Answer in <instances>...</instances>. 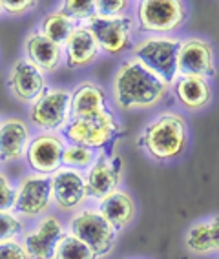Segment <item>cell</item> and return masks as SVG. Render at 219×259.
Wrapping results in <instances>:
<instances>
[{
  "instance_id": "30bf717a",
  "label": "cell",
  "mask_w": 219,
  "mask_h": 259,
  "mask_svg": "<svg viewBox=\"0 0 219 259\" xmlns=\"http://www.w3.org/2000/svg\"><path fill=\"white\" fill-rule=\"evenodd\" d=\"M66 234V225L55 213H46L26 228L20 245L29 259H55L57 246Z\"/></svg>"
},
{
  "instance_id": "7c38bea8",
  "label": "cell",
  "mask_w": 219,
  "mask_h": 259,
  "mask_svg": "<svg viewBox=\"0 0 219 259\" xmlns=\"http://www.w3.org/2000/svg\"><path fill=\"white\" fill-rule=\"evenodd\" d=\"M66 148V139L62 134L53 132H37L31 137L29 148L26 152V162L33 174L52 177L62 166V152Z\"/></svg>"
},
{
  "instance_id": "9a60e30c",
  "label": "cell",
  "mask_w": 219,
  "mask_h": 259,
  "mask_svg": "<svg viewBox=\"0 0 219 259\" xmlns=\"http://www.w3.org/2000/svg\"><path fill=\"white\" fill-rule=\"evenodd\" d=\"M53 206L64 213H75L88 203V190L84 174L61 166L52 177Z\"/></svg>"
},
{
  "instance_id": "2e32d148",
  "label": "cell",
  "mask_w": 219,
  "mask_h": 259,
  "mask_svg": "<svg viewBox=\"0 0 219 259\" xmlns=\"http://www.w3.org/2000/svg\"><path fill=\"white\" fill-rule=\"evenodd\" d=\"M101 55L103 53L94 31L86 24H79L64 46L66 66L70 70H86L90 66H94Z\"/></svg>"
},
{
  "instance_id": "52a82bcc",
  "label": "cell",
  "mask_w": 219,
  "mask_h": 259,
  "mask_svg": "<svg viewBox=\"0 0 219 259\" xmlns=\"http://www.w3.org/2000/svg\"><path fill=\"white\" fill-rule=\"evenodd\" d=\"M53 206L52 179L40 174H26L17 181L13 212L26 221H37L50 213Z\"/></svg>"
},
{
  "instance_id": "8fae6325",
  "label": "cell",
  "mask_w": 219,
  "mask_h": 259,
  "mask_svg": "<svg viewBox=\"0 0 219 259\" xmlns=\"http://www.w3.org/2000/svg\"><path fill=\"white\" fill-rule=\"evenodd\" d=\"M86 26L94 31L103 55L121 57L134 46L136 20L132 19L130 15L117 17V19L94 17Z\"/></svg>"
},
{
  "instance_id": "d6986e66",
  "label": "cell",
  "mask_w": 219,
  "mask_h": 259,
  "mask_svg": "<svg viewBox=\"0 0 219 259\" xmlns=\"http://www.w3.org/2000/svg\"><path fill=\"white\" fill-rule=\"evenodd\" d=\"M170 92L173 93L179 106L192 113L205 110L214 97L210 80L196 75H178V79L170 86Z\"/></svg>"
},
{
  "instance_id": "6da1fadb",
  "label": "cell",
  "mask_w": 219,
  "mask_h": 259,
  "mask_svg": "<svg viewBox=\"0 0 219 259\" xmlns=\"http://www.w3.org/2000/svg\"><path fill=\"white\" fill-rule=\"evenodd\" d=\"M170 93V86L157 79L134 57L119 64L112 80V99L122 111L152 110Z\"/></svg>"
},
{
  "instance_id": "ba28073f",
  "label": "cell",
  "mask_w": 219,
  "mask_h": 259,
  "mask_svg": "<svg viewBox=\"0 0 219 259\" xmlns=\"http://www.w3.org/2000/svg\"><path fill=\"white\" fill-rule=\"evenodd\" d=\"M28 119L37 132L62 134L71 119V92L64 88H50L29 106Z\"/></svg>"
},
{
  "instance_id": "603a6c76",
  "label": "cell",
  "mask_w": 219,
  "mask_h": 259,
  "mask_svg": "<svg viewBox=\"0 0 219 259\" xmlns=\"http://www.w3.org/2000/svg\"><path fill=\"white\" fill-rule=\"evenodd\" d=\"M95 157H97L95 150H90L86 146H79V144L66 143V148L62 152V166L84 174V171L94 164Z\"/></svg>"
},
{
  "instance_id": "1f68e13d",
  "label": "cell",
  "mask_w": 219,
  "mask_h": 259,
  "mask_svg": "<svg viewBox=\"0 0 219 259\" xmlns=\"http://www.w3.org/2000/svg\"><path fill=\"white\" fill-rule=\"evenodd\" d=\"M0 162H2V159H0Z\"/></svg>"
},
{
  "instance_id": "7a4b0ae2",
  "label": "cell",
  "mask_w": 219,
  "mask_h": 259,
  "mask_svg": "<svg viewBox=\"0 0 219 259\" xmlns=\"http://www.w3.org/2000/svg\"><path fill=\"white\" fill-rule=\"evenodd\" d=\"M188 144L187 119L176 111H163L141 132L137 146L157 162H168L185 153Z\"/></svg>"
},
{
  "instance_id": "484cf974",
  "label": "cell",
  "mask_w": 219,
  "mask_h": 259,
  "mask_svg": "<svg viewBox=\"0 0 219 259\" xmlns=\"http://www.w3.org/2000/svg\"><path fill=\"white\" fill-rule=\"evenodd\" d=\"M26 232V221L13 210L0 212V243L8 241H20Z\"/></svg>"
},
{
  "instance_id": "3957f363",
  "label": "cell",
  "mask_w": 219,
  "mask_h": 259,
  "mask_svg": "<svg viewBox=\"0 0 219 259\" xmlns=\"http://www.w3.org/2000/svg\"><path fill=\"white\" fill-rule=\"evenodd\" d=\"M126 134L121 120L112 111L90 119H70L62 132L66 143L86 146L95 152H112L113 144Z\"/></svg>"
},
{
  "instance_id": "44dd1931",
  "label": "cell",
  "mask_w": 219,
  "mask_h": 259,
  "mask_svg": "<svg viewBox=\"0 0 219 259\" xmlns=\"http://www.w3.org/2000/svg\"><path fill=\"white\" fill-rule=\"evenodd\" d=\"M95 208L103 213V218L106 219L117 232H122L130 227L134 219L137 215V204L132 197L130 192L119 188L106 195L104 199L95 203Z\"/></svg>"
},
{
  "instance_id": "d6a6232c",
  "label": "cell",
  "mask_w": 219,
  "mask_h": 259,
  "mask_svg": "<svg viewBox=\"0 0 219 259\" xmlns=\"http://www.w3.org/2000/svg\"><path fill=\"white\" fill-rule=\"evenodd\" d=\"M0 120H2V119H0Z\"/></svg>"
},
{
  "instance_id": "7402d4cb",
  "label": "cell",
  "mask_w": 219,
  "mask_h": 259,
  "mask_svg": "<svg viewBox=\"0 0 219 259\" xmlns=\"http://www.w3.org/2000/svg\"><path fill=\"white\" fill-rule=\"evenodd\" d=\"M75 28H77V24H75L70 17H66V15L57 8V10H53V11H48V13L42 17L37 26V31L40 33V35H44L46 38H50L52 42L59 44L61 48H64Z\"/></svg>"
},
{
  "instance_id": "e0dca14e",
  "label": "cell",
  "mask_w": 219,
  "mask_h": 259,
  "mask_svg": "<svg viewBox=\"0 0 219 259\" xmlns=\"http://www.w3.org/2000/svg\"><path fill=\"white\" fill-rule=\"evenodd\" d=\"M31 137V126L20 117H6L0 120V159L2 162H15L26 159Z\"/></svg>"
},
{
  "instance_id": "83f0119b",
  "label": "cell",
  "mask_w": 219,
  "mask_h": 259,
  "mask_svg": "<svg viewBox=\"0 0 219 259\" xmlns=\"http://www.w3.org/2000/svg\"><path fill=\"white\" fill-rule=\"evenodd\" d=\"M15 192H17V183H13L8 174L0 171V212L13 210Z\"/></svg>"
},
{
  "instance_id": "5b68a950",
  "label": "cell",
  "mask_w": 219,
  "mask_h": 259,
  "mask_svg": "<svg viewBox=\"0 0 219 259\" xmlns=\"http://www.w3.org/2000/svg\"><path fill=\"white\" fill-rule=\"evenodd\" d=\"M134 15L136 31L143 35H173L185 26L188 10L181 0H141Z\"/></svg>"
},
{
  "instance_id": "4316f807",
  "label": "cell",
  "mask_w": 219,
  "mask_h": 259,
  "mask_svg": "<svg viewBox=\"0 0 219 259\" xmlns=\"http://www.w3.org/2000/svg\"><path fill=\"white\" fill-rule=\"evenodd\" d=\"M97 15L95 17H103V19H117V17H126L130 2L128 0H97L95 2Z\"/></svg>"
},
{
  "instance_id": "ffe728a7",
  "label": "cell",
  "mask_w": 219,
  "mask_h": 259,
  "mask_svg": "<svg viewBox=\"0 0 219 259\" xmlns=\"http://www.w3.org/2000/svg\"><path fill=\"white\" fill-rule=\"evenodd\" d=\"M108 111L106 92L94 80H82L71 90V119H90Z\"/></svg>"
},
{
  "instance_id": "cb8c5ba5",
  "label": "cell",
  "mask_w": 219,
  "mask_h": 259,
  "mask_svg": "<svg viewBox=\"0 0 219 259\" xmlns=\"http://www.w3.org/2000/svg\"><path fill=\"white\" fill-rule=\"evenodd\" d=\"M55 259H99V257L88 245H84L80 239H77L75 236L66 232L64 237L59 243V246H57Z\"/></svg>"
},
{
  "instance_id": "f1b7e54d",
  "label": "cell",
  "mask_w": 219,
  "mask_h": 259,
  "mask_svg": "<svg viewBox=\"0 0 219 259\" xmlns=\"http://www.w3.org/2000/svg\"><path fill=\"white\" fill-rule=\"evenodd\" d=\"M0 4H2V11L11 17H20L37 8L35 0H0Z\"/></svg>"
},
{
  "instance_id": "f546056e",
  "label": "cell",
  "mask_w": 219,
  "mask_h": 259,
  "mask_svg": "<svg viewBox=\"0 0 219 259\" xmlns=\"http://www.w3.org/2000/svg\"><path fill=\"white\" fill-rule=\"evenodd\" d=\"M0 259H29L20 241H8L0 243Z\"/></svg>"
},
{
  "instance_id": "5bb4252c",
  "label": "cell",
  "mask_w": 219,
  "mask_h": 259,
  "mask_svg": "<svg viewBox=\"0 0 219 259\" xmlns=\"http://www.w3.org/2000/svg\"><path fill=\"white\" fill-rule=\"evenodd\" d=\"M215 73L214 46L201 37L181 38L178 51V75H196L210 80Z\"/></svg>"
},
{
  "instance_id": "ac0fdd59",
  "label": "cell",
  "mask_w": 219,
  "mask_h": 259,
  "mask_svg": "<svg viewBox=\"0 0 219 259\" xmlns=\"http://www.w3.org/2000/svg\"><path fill=\"white\" fill-rule=\"evenodd\" d=\"M24 59L31 62L42 73H55L64 64V48L52 42L35 29L28 33L22 44Z\"/></svg>"
},
{
  "instance_id": "4dcf8cb0",
  "label": "cell",
  "mask_w": 219,
  "mask_h": 259,
  "mask_svg": "<svg viewBox=\"0 0 219 259\" xmlns=\"http://www.w3.org/2000/svg\"><path fill=\"white\" fill-rule=\"evenodd\" d=\"M2 13H4V11H2V4H0V15H2Z\"/></svg>"
},
{
  "instance_id": "9c48e42d",
  "label": "cell",
  "mask_w": 219,
  "mask_h": 259,
  "mask_svg": "<svg viewBox=\"0 0 219 259\" xmlns=\"http://www.w3.org/2000/svg\"><path fill=\"white\" fill-rule=\"evenodd\" d=\"M124 179V161L112 152H97L94 164L84 171L90 201H101L121 188Z\"/></svg>"
},
{
  "instance_id": "d4e9b609",
  "label": "cell",
  "mask_w": 219,
  "mask_h": 259,
  "mask_svg": "<svg viewBox=\"0 0 219 259\" xmlns=\"http://www.w3.org/2000/svg\"><path fill=\"white\" fill-rule=\"evenodd\" d=\"M95 2L97 0H66L61 2L59 10L79 26V24H88L97 15Z\"/></svg>"
},
{
  "instance_id": "4fadbf2b",
  "label": "cell",
  "mask_w": 219,
  "mask_h": 259,
  "mask_svg": "<svg viewBox=\"0 0 219 259\" xmlns=\"http://www.w3.org/2000/svg\"><path fill=\"white\" fill-rule=\"evenodd\" d=\"M6 84L17 101L22 104H29V106L50 90L46 73H42L38 68H35L24 57L17 59L11 64Z\"/></svg>"
},
{
  "instance_id": "277c9868",
  "label": "cell",
  "mask_w": 219,
  "mask_h": 259,
  "mask_svg": "<svg viewBox=\"0 0 219 259\" xmlns=\"http://www.w3.org/2000/svg\"><path fill=\"white\" fill-rule=\"evenodd\" d=\"M179 42L176 35H145L132 46V57L148 68L164 84L172 86L178 79Z\"/></svg>"
},
{
  "instance_id": "8992f818",
  "label": "cell",
  "mask_w": 219,
  "mask_h": 259,
  "mask_svg": "<svg viewBox=\"0 0 219 259\" xmlns=\"http://www.w3.org/2000/svg\"><path fill=\"white\" fill-rule=\"evenodd\" d=\"M66 232L88 245L99 259L112 254L119 234L95 206H84L71 213L66 223Z\"/></svg>"
}]
</instances>
